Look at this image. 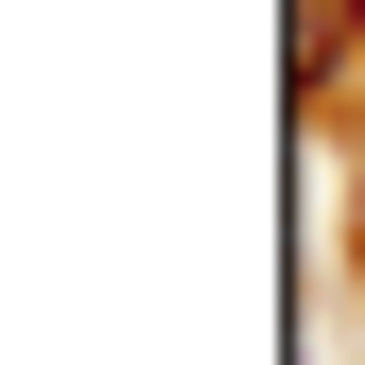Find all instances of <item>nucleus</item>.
<instances>
[{"instance_id": "nucleus-1", "label": "nucleus", "mask_w": 365, "mask_h": 365, "mask_svg": "<svg viewBox=\"0 0 365 365\" xmlns=\"http://www.w3.org/2000/svg\"><path fill=\"white\" fill-rule=\"evenodd\" d=\"M348 18H365V0H348Z\"/></svg>"}]
</instances>
